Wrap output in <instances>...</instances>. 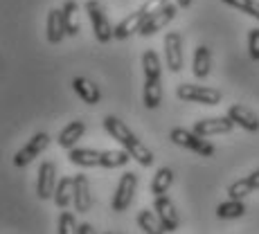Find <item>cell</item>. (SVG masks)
Wrapping results in <instances>:
<instances>
[{
    "mask_svg": "<svg viewBox=\"0 0 259 234\" xmlns=\"http://www.w3.org/2000/svg\"><path fill=\"white\" fill-rule=\"evenodd\" d=\"M104 128H106V133L113 137V140H117L122 144V149H126V151L131 153L136 162H140L142 167H151L153 164V153L147 149V144H142L138 140L136 133H133L119 117L106 115L104 117Z\"/></svg>",
    "mask_w": 259,
    "mask_h": 234,
    "instance_id": "obj_1",
    "label": "cell"
},
{
    "mask_svg": "<svg viewBox=\"0 0 259 234\" xmlns=\"http://www.w3.org/2000/svg\"><path fill=\"white\" fill-rule=\"evenodd\" d=\"M131 153L126 149L122 151H97V149H70L68 160L77 167H104V169H117L124 167L131 160Z\"/></svg>",
    "mask_w": 259,
    "mask_h": 234,
    "instance_id": "obj_2",
    "label": "cell"
},
{
    "mask_svg": "<svg viewBox=\"0 0 259 234\" xmlns=\"http://www.w3.org/2000/svg\"><path fill=\"white\" fill-rule=\"evenodd\" d=\"M176 97L183 102H192V104H203V106H217L221 104L223 95L217 88H207V86H194V83H181L176 88Z\"/></svg>",
    "mask_w": 259,
    "mask_h": 234,
    "instance_id": "obj_3",
    "label": "cell"
},
{
    "mask_svg": "<svg viewBox=\"0 0 259 234\" xmlns=\"http://www.w3.org/2000/svg\"><path fill=\"white\" fill-rule=\"evenodd\" d=\"M169 137H171L174 144H178V147H183V149H189V151L198 153V156H203V158H212L214 156L212 144L207 142L205 137L198 135V133H194V131H187V128L176 126V128H171Z\"/></svg>",
    "mask_w": 259,
    "mask_h": 234,
    "instance_id": "obj_4",
    "label": "cell"
},
{
    "mask_svg": "<svg viewBox=\"0 0 259 234\" xmlns=\"http://www.w3.org/2000/svg\"><path fill=\"white\" fill-rule=\"evenodd\" d=\"M86 12H88V18H91V23H93L95 38H97L99 43H108L111 38H115V27H111V21L106 18L104 7L97 3V0H88Z\"/></svg>",
    "mask_w": 259,
    "mask_h": 234,
    "instance_id": "obj_5",
    "label": "cell"
},
{
    "mask_svg": "<svg viewBox=\"0 0 259 234\" xmlns=\"http://www.w3.org/2000/svg\"><path fill=\"white\" fill-rule=\"evenodd\" d=\"M136 187H138V176L133 171L122 173L117 182V189L113 194V201H111V210L113 212H124L128 210V205L133 203V196H136Z\"/></svg>",
    "mask_w": 259,
    "mask_h": 234,
    "instance_id": "obj_6",
    "label": "cell"
},
{
    "mask_svg": "<svg viewBox=\"0 0 259 234\" xmlns=\"http://www.w3.org/2000/svg\"><path fill=\"white\" fill-rule=\"evenodd\" d=\"M185 61V50H183V36L178 32H169L165 36V63L171 72L183 70Z\"/></svg>",
    "mask_w": 259,
    "mask_h": 234,
    "instance_id": "obj_7",
    "label": "cell"
},
{
    "mask_svg": "<svg viewBox=\"0 0 259 234\" xmlns=\"http://www.w3.org/2000/svg\"><path fill=\"white\" fill-rule=\"evenodd\" d=\"M48 147H50V135L48 133H36V135H32V140H29L21 151L14 156V164H16V167H27V164L32 162L36 156H41Z\"/></svg>",
    "mask_w": 259,
    "mask_h": 234,
    "instance_id": "obj_8",
    "label": "cell"
},
{
    "mask_svg": "<svg viewBox=\"0 0 259 234\" xmlns=\"http://www.w3.org/2000/svg\"><path fill=\"white\" fill-rule=\"evenodd\" d=\"M176 14H178V5H171L169 3L167 7H162L160 12H156V14H151V16L144 21L142 25V29H140V36H153L156 32H160V29H165L169 23L176 18Z\"/></svg>",
    "mask_w": 259,
    "mask_h": 234,
    "instance_id": "obj_9",
    "label": "cell"
},
{
    "mask_svg": "<svg viewBox=\"0 0 259 234\" xmlns=\"http://www.w3.org/2000/svg\"><path fill=\"white\" fill-rule=\"evenodd\" d=\"M57 192V167L52 162H43L38 167V178H36V196L41 201L54 198Z\"/></svg>",
    "mask_w": 259,
    "mask_h": 234,
    "instance_id": "obj_10",
    "label": "cell"
},
{
    "mask_svg": "<svg viewBox=\"0 0 259 234\" xmlns=\"http://www.w3.org/2000/svg\"><path fill=\"white\" fill-rule=\"evenodd\" d=\"M235 128V122L230 117H205V119H198L194 124L192 131L198 133L201 137H210V135H219V133H230Z\"/></svg>",
    "mask_w": 259,
    "mask_h": 234,
    "instance_id": "obj_11",
    "label": "cell"
},
{
    "mask_svg": "<svg viewBox=\"0 0 259 234\" xmlns=\"http://www.w3.org/2000/svg\"><path fill=\"white\" fill-rule=\"evenodd\" d=\"M153 210L156 214L160 216L162 225H165L167 232H176L178 227H181V218H178V212L176 207H174V203L169 201V196H156V201H153Z\"/></svg>",
    "mask_w": 259,
    "mask_h": 234,
    "instance_id": "obj_12",
    "label": "cell"
},
{
    "mask_svg": "<svg viewBox=\"0 0 259 234\" xmlns=\"http://www.w3.org/2000/svg\"><path fill=\"white\" fill-rule=\"evenodd\" d=\"M147 21V14L140 9H136V12H131L126 18H122L117 25H115V38L117 41H126L128 36H133V34H140L142 25Z\"/></svg>",
    "mask_w": 259,
    "mask_h": 234,
    "instance_id": "obj_13",
    "label": "cell"
},
{
    "mask_svg": "<svg viewBox=\"0 0 259 234\" xmlns=\"http://www.w3.org/2000/svg\"><path fill=\"white\" fill-rule=\"evenodd\" d=\"M74 210L79 214H86L91 212L93 207V194H91V185H88V178L83 173H77L74 176Z\"/></svg>",
    "mask_w": 259,
    "mask_h": 234,
    "instance_id": "obj_14",
    "label": "cell"
},
{
    "mask_svg": "<svg viewBox=\"0 0 259 234\" xmlns=\"http://www.w3.org/2000/svg\"><path fill=\"white\" fill-rule=\"evenodd\" d=\"M228 117H230L237 126H241L243 131H248V133H257L259 131L257 115L250 111V108L241 106V104H232V106L228 108Z\"/></svg>",
    "mask_w": 259,
    "mask_h": 234,
    "instance_id": "obj_15",
    "label": "cell"
},
{
    "mask_svg": "<svg viewBox=\"0 0 259 234\" xmlns=\"http://www.w3.org/2000/svg\"><path fill=\"white\" fill-rule=\"evenodd\" d=\"M72 88H74V92L81 97V102L91 104V106L99 104V99H102V90L97 88V83H93L91 79H86V77H74Z\"/></svg>",
    "mask_w": 259,
    "mask_h": 234,
    "instance_id": "obj_16",
    "label": "cell"
},
{
    "mask_svg": "<svg viewBox=\"0 0 259 234\" xmlns=\"http://www.w3.org/2000/svg\"><path fill=\"white\" fill-rule=\"evenodd\" d=\"M83 133H86V124H83L81 119H74V122H70L61 133H59L57 142L61 149H68V151H70V149H74V144L83 137Z\"/></svg>",
    "mask_w": 259,
    "mask_h": 234,
    "instance_id": "obj_17",
    "label": "cell"
},
{
    "mask_svg": "<svg viewBox=\"0 0 259 234\" xmlns=\"http://www.w3.org/2000/svg\"><path fill=\"white\" fill-rule=\"evenodd\" d=\"M66 36V25H63L61 9H50L48 12V41L52 45H59Z\"/></svg>",
    "mask_w": 259,
    "mask_h": 234,
    "instance_id": "obj_18",
    "label": "cell"
},
{
    "mask_svg": "<svg viewBox=\"0 0 259 234\" xmlns=\"http://www.w3.org/2000/svg\"><path fill=\"white\" fill-rule=\"evenodd\" d=\"M210 66H212V54L207 45H198L194 52V63H192V72L196 79H205L210 74Z\"/></svg>",
    "mask_w": 259,
    "mask_h": 234,
    "instance_id": "obj_19",
    "label": "cell"
},
{
    "mask_svg": "<svg viewBox=\"0 0 259 234\" xmlns=\"http://www.w3.org/2000/svg\"><path fill=\"white\" fill-rule=\"evenodd\" d=\"M63 14V25H66V36H77L79 29H81V23H79V5L74 0H68L61 7Z\"/></svg>",
    "mask_w": 259,
    "mask_h": 234,
    "instance_id": "obj_20",
    "label": "cell"
},
{
    "mask_svg": "<svg viewBox=\"0 0 259 234\" xmlns=\"http://www.w3.org/2000/svg\"><path fill=\"white\" fill-rule=\"evenodd\" d=\"M74 198V178L63 176L57 182V192H54V203H57L59 210H66Z\"/></svg>",
    "mask_w": 259,
    "mask_h": 234,
    "instance_id": "obj_21",
    "label": "cell"
},
{
    "mask_svg": "<svg viewBox=\"0 0 259 234\" xmlns=\"http://www.w3.org/2000/svg\"><path fill=\"white\" fill-rule=\"evenodd\" d=\"M138 225L142 227L144 234H165V225H162L160 216L151 210H142L138 214Z\"/></svg>",
    "mask_w": 259,
    "mask_h": 234,
    "instance_id": "obj_22",
    "label": "cell"
},
{
    "mask_svg": "<svg viewBox=\"0 0 259 234\" xmlns=\"http://www.w3.org/2000/svg\"><path fill=\"white\" fill-rule=\"evenodd\" d=\"M142 102L147 108H158L162 102V86L160 79H144V92H142Z\"/></svg>",
    "mask_w": 259,
    "mask_h": 234,
    "instance_id": "obj_23",
    "label": "cell"
},
{
    "mask_svg": "<svg viewBox=\"0 0 259 234\" xmlns=\"http://www.w3.org/2000/svg\"><path fill=\"white\" fill-rule=\"evenodd\" d=\"M171 185H174V171L169 167H160L156 171V176H153L151 194H153V196H165Z\"/></svg>",
    "mask_w": 259,
    "mask_h": 234,
    "instance_id": "obj_24",
    "label": "cell"
},
{
    "mask_svg": "<svg viewBox=\"0 0 259 234\" xmlns=\"http://www.w3.org/2000/svg\"><path fill=\"white\" fill-rule=\"evenodd\" d=\"M243 214H246V205H243V201H237V198L219 203V207H217V216L223 218V221H228V218H239V216H243Z\"/></svg>",
    "mask_w": 259,
    "mask_h": 234,
    "instance_id": "obj_25",
    "label": "cell"
},
{
    "mask_svg": "<svg viewBox=\"0 0 259 234\" xmlns=\"http://www.w3.org/2000/svg\"><path fill=\"white\" fill-rule=\"evenodd\" d=\"M142 70H144V79H160V57H158L153 50H147L142 54Z\"/></svg>",
    "mask_w": 259,
    "mask_h": 234,
    "instance_id": "obj_26",
    "label": "cell"
},
{
    "mask_svg": "<svg viewBox=\"0 0 259 234\" xmlns=\"http://www.w3.org/2000/svg\"><path fill=\"white\" fill-rule=\"evenodd\" d=\"M223 3L235 7L237 12H243L248 16H252L255 21H259V0H223Z\"/></svg>",
    "mask_w": 259,
    "mask_h": 234,
    "instance_id": "obj_27",
    "label": "cell"
},
{
    "mask_svg": "<svg viewBox=\"0 0 259 234\" xmlns=\"http://www.w3.org/2000/svg\"><path fill=\"white\" fill-rule=\"evenodd\" d=\"M252 192H255V189L250 187L248 178H243V180L232 182V185L228 187V196H230V198H237V201H243V198H246L248 194H252Z\"/></svg>",
    "mask_w": 259,
    "mask_h": 234,
    "instance_id": "obj_28",
    "label": "cell"
},
{
    "mask_svg": "<svg viewBox=\"0 0 259 234\" xmlns=\"http://www.w3.org/2000/svg\"><path fill=\"white\" fill-rule=\"evenodd\" d=\"M57 234H79V225H77V221H74V216L70 212H61Z\"/></svg>",
    "mask_w": 259,
    "mask_h": 234,
    "instance_id": "obj_29",
    "label": "cell"
},
{
    "mask_svg": "<svg viewBox=\"0 0 259 234\" xmlns=\"http://www.w3.org/2000/svg\"><path fill=\"white\" fill-rule=\"evenodd\" d=\"M248 52L252 61H259V27H252L248 32Z\"/></svg>",
    "mask_w": 259,
    "mask_h": 234,
    "instance_id": "obj_30",
    "label": "cell"
},
{
    "mask_svg": "<svg viewBox=\"0 0 259 234\" xmlns=\"http://www.w3.org/2000/svg\"><path fill=\"white\" fill-rule=\"evenodd\" d=\"M167 5H169V0H147V3L142 5V12L147 14V18H149L151 14L160 12L162 7H167Z\"/></svg>",
    "mask_w": 259,
    "mask_h": 234,
    "instance_id": "obj_31",
    "label": "cell"
},
{
    "mask_svg": "<svg viewBox=\"0 0 259 234\" xmlns=\"http://www.w3.org/2000/svg\"><path fill=\"white\" fill-rule=\"evenodd\" d=\"M248 182H250V187L257 192V189H259V169H255V171L248 176Z\"/></svg>",
    "mask_w": 259,
    "mask_h": 234,
    "instance_id": "obj_32",
    "label": "cell"
},
{
    "mask_svg": "<svg viewBox=\"0 0 259 234\" xmlns=\"http://www.w3.org/2000/svg\"><path fill=\"white\" fill-rule=\"evenodd\" d=\"M79 234H97V230H95L91 223H81L79 225Z\"/></svg>",
    "mask_w": 259,
    "mask_h": 234,
    "instance_id": "obj_33",
    "label": "cell"
},
{
    "mask_svg": "<svg viewBox=\"0 0 259 234\" xmlns=\"http://www.w3.org/2000/svg\"><path fill=\"white\" fill-rule=\"evenodd\" d=\"M192 3H194V0H176V5H178V7H183V9L192 7Z\"/></svg>",
    "mask_w": 259,
    "mask_h": 234,
    "instance_id": "obj_34",
    "label": "cell"
},
{
    "mask_svg": "<svg viewBox=\"0 0 259 234\" xmlns=\"http://www.w3.org/2000/svg\"><path fill=\"white\" fill-rule=\"evenodd\" d=\"M106 234H115V232H106Z\"/></svg>",
    "mask_w": 259,
    "mask_h": 234,
    "instance_id": "obj_35",
    "label": "cell"
}]
</instances>
